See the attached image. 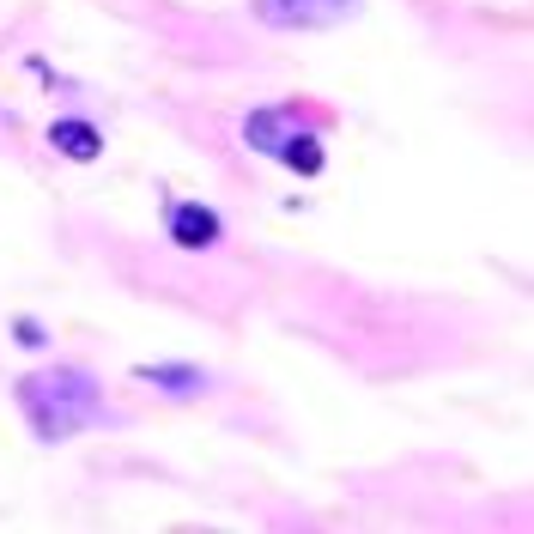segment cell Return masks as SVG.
I'll return each instance as SVG.
<instances>
[{"instance_id":"cell-1","label":"cell","mask_w":534,"mask_h":534,"mask_svg":"<svg viewBox=\"0 0 534 534\" xmlns=\"http://www.w3.org/2000/svg\"><path fill=\"white\" fill-rule=\"evenodd\" d=\"M19 395H24V413H31V425L43 437H67V432H80L85 419H98V389H91V377H80V370L31 377Z\"/></svg>"},{"instance_id":"cell-2","label":"cell","mask_w":534,"mask_h":534,"mask_svg":"<svg viewBox=\"0 0 534 534\" xmlns=\"http://www.w3.org/2000/svg\"><path fill=\"white\" fill-rule=\"evenodd\" d=\"M358 0H255V13L267 24H334L347 19Z\"/></svg>"},{"instance_id":"cell-3","label":"cell","mask_w":534,"mask_h":534,"mask_svg":"<svg viewBox=\"0 0 534 534\" xmlns=\"http://www.w3.org/2000/svg\"><path fill=\"white\" fill-rule=\"evenodd\" d=\"M170 231H176L183 249H206L213 237H219V219H213L206 206H176V213H170Z\"/></svg>"},{"instance_id":"cell-4","label":"cell","mask_w":534,"mask_h":534,"mask_svg":"<svg viewBox=\"0 0 534 534\" xmlns=\"http://www.w3.org/2000/svg\"><path fill=\"white\" fill-rule=\"evenodd\" d=\"M49 140L62 146L67 158H98V152H103V140L85 122H55V128H49Z\"/></svg>"},{"instance_id":"cell-5","label":"cell","mask_w":534,"mask_h":534,"mask_svg":"<svg viewBox=\"0 0 534 534\" xmlns=\"http://www.w3.org/2000/svg\"><path fill=\"white\" fill-rule=\"evenodd\" d=\"M280 158H286L291 170H322V146L310 140V134H286V146H280Z\"/></svg>"},{"instance_id":"cell-6","label":"cell","mask_w":534,"mask_h":534,"mask_svg":"<svg viewBox=\"0 0 534 534\" xmlns=\"http://www.w3.org/2000/svg\"><path fill=\"white\" fill-rule=\"evenodd\" d=\"M249 140L262 146V152H280L286 146V122L280 116H249Z\"/></svg>"},{"instance_id":"cell-7","label":"cell","mask_w":534,"mask_h":534,"mask_svg":"<svg viewBox=\"0 0 534 534\" xmlns=\"http://www.w3.org/2000/svg\"><path fill=\"white\" fill-rule=\"evenodd\" d=\"M140 377H146V383H165V389H201V377H195V370H158V365H146Z\"/></svg>"}]
</instances>
